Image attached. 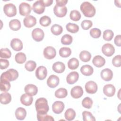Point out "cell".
I'll return each instance as SVG.
<instances>
[{
  "mask_svg": "<svg viewBox=\"0 0 121 121\" xmlns=\"http://www.w3.org/2000/svg\"><path fill=\"white\" fill-rule=\"evenodd\" d=\"M102 51L104 55L107 57H110L114 53L115 48L112 44L107 43L102 46Z\"/></svg>",
  "mask_w": 121,
  "mask_h": 121,
  "instance_id": "52a82bcc",
  "label": "cell"
},
{
  "mask_svg": "<svg viewBox=\"0 0 121 121\" xmlns=\"http://www.w3.org/2000/svg\"><path fill=\"white\" fill-rule=\"evenodd\" d=\"M114 35V33L113 31L111 30H106L104 31L103 33V37L104 39L107 41H110L112 40Z\"/></svg>",
  "mask_w": 121,
  "mask_h": 121,
  "instance_id": "b9f144b4",
  "label": "cell"
},
{
  "mask_svg": "<svg viewBox=\"0 0 121 121\" xmlns=\"http://www.w3.org/2000/svg\"><path fill=\"white\" fill-rule=\"evenodd\" d=\"M80 72L84 76H89L93 73L94 69L93 67L90 65H85L81 67L80 69Z\"/></svg>",
  "mask_w": 121,
  "mask_h": 121,
  "instance_id": "484cf974",
  "label": "cell"
},
{
  "mask_svg": "<svg viewBox=\"0 0 121 121\" xmlns=\"http://www.w3.org/2000/svg\"><path fill=\"white\" fill-rule=\"evenodd\" d=\"M115 88L112 84L105 85L103 88L104 94L108 97L113 96L115 93Z\"/></svg>",
  "mask_w": 121,
  "mask_h": 121,
  "instance_id": "ac0fdd59",
  "label": "cell"
},
{
  "mask_svg": "<svg viewBox=\"0 0 121 121\" xmlns=\"http://www.w3.org/2000/svg\"><path fill=\"white\" fill-rule=\"evenodd\" d=\"M52 69L53 70L57 73H61L63 72L65 69L64 64L60 61H57L53 63Z\"/></svg>",
  "mask_w": 121,
  "mask_h": 121,
  "instance_id": "cb8c5ba5",
  "label": "cell"
},
{
  "mask_svg": "<svg viewBox=\"0 0 121 121\" xmlns=\"http://www.w3.org/2000/svg\"><path fill=\"white\" fill-rule=\"evenodd\" d=\"M51 31L53 35H59L62 33L63 31V28L59 25L54 24L52 26Z\"/></svg>",
  "mask_w": 121,
  "mask_h": 121,
  "instance_id": "836d02e7",
  "label": "cell"
},
{
  "mask_svg": "<svg viewBox=\"0 0 121 121\" xmlns=\"http://www.w3.org/2000/svg\"><path fill=\"white\" fill-rule=\"evenodd\" d=\"M11 56L10 51L8 48H2L0 49V56L1 58L9 59Z\"/></svg>",
  "mask_w": 121,
  "mask_h": 121,
  "instance_id": "bcb514c9",
  "label": "cell"
},
{
  "mask_svg": "<svg viewBox=\"0 0 121 121\" xmlns=\"http://www.w3.org/2000/svg\"><path fill=\"white\" fill-rule=\"evenodd\" d=\"M39 23L40 24L43 26H48L51 23V19L48 16H44L40 18Z\"/></svg>",
  "mask_w": 121,
  "mask_h": 121,
  "instance_id": "74e56055",
  "label": "cell"
},
{
  "mask_svg": "<svg viewBox=\"0 0 121 121\" xmlns=\"http://www.w3.org/2000/svg\"><path fill=\"white\" fill-rule=\"evenodd\" d=\"M64 107L65 106L64 103L60 101H55L52 105V111L56 114H60L61 113L63 112Z\"/></svg>",
  "mask_w": 121,
  "mask_h": 121,
  "instance_id": "9a60e30c",
  "label": "cell"
},
{
  "mask_svg": "<svg viewBox=\"0 0 121 121\" xmlns=\"http://www.w3.org/2000/svg\"><path fill=\"white\" fill-rule=\"evenodd\" d=\"M79 74L76 71H72L69 73L66 78L67 82L69 84H73L78 79Z\"/></svg>",
  "mask_w": 121,
  "mask_h": 121,
  "instance_id": "44dd1931",
  "label": "cell"
},
{
  "mask_svg": "<svg viewBox=\"0 0 121 121\" xmlns=\"http://www.w3.org/2000/svg\"><path fill=\"white\" fill-rule=\"evenodd\" d=\"M73 41L72 37L68 34H66L63 35L61 39V43L64 45H69Z\"/></svg>",
  "mask_w": 121,
  "mask_h": 121,
  "instance_id": "ab89813d",
  "label": "cell"
},
{
  "mask_svg": "<svg viewBox=\"0 0 121 121\" xmlns=\"http://www.w3.org/2000/svg\"><path fill=\"white\" fill-rule=\"evenodd\" d=\"M0 90L3 92L8 91L10 88V84L9 81L5 79H0Z\"/></svg>",
  "mask_w": 121,
  "mask_h": 121,
  "instance_id": "d6a6232c",
  "label": "cell"
},
{
  "mask_svg": "<svg viewBox=\"0 0 121 121\" xmlns=\"http://www.w3.org/2000/svg\"><path fill=\"white\" fill-rule=\"evenodd\" d=\"M35 107L37 113L40 114H46L49 110L48 101L43 97L39 98L36 100Z\"/></svg>",
  "mask_w": 121,
  "mask_h": 121,
  "instance_id": "6da1fadb",
  "label": "cell"
},
{
  "mask_svg": "<svg viewBox=\"0 0 121 121\" xmlns=\"http://www.w3.org/2000/svg\"><path fill=\"white\" fill-rule=\"evenodd\" d=\"M32 8L30 5L26 2H22L19 6V14L23 16H28L31 13Z\"/></svg>",
  "mask_w": 121,
  "mask_h": 121,
  "instance_id": "5b68a950",
  "label": "cell"
},
{
  "mask_svg": "<svg viewBox=\"0 0 121 121\" xmlns=\"http://www.w3.org/2000/svg\"><path fill=\"white\" fill-rule=\"evenodd\" d=\"M71 53V49L69 47H63L59 50V54L60 57L63 58H67L69 57Z\"/></svg>",
  "mask_w": 121,
  "mask_h": 121,
  "instance_id": "e575fe53",
  "label": "cell"
},
{
  "mask_svg": "<svg viewBox=\"0 0 121 121\" xmlns=\"http://www.w3.org/2000/svg\"><path fill=\"white\" fill-rule=\"evenodd\" d=\"M33 101V98L27 94H23L20 97V102L22 104L25 106H29L32 104Z\"/></svg>",
  "mask_w": 121,
  "mask_h": 121,
  "instance_id": "7402d4cb",
  "label": "cell"
},
{
  "mask_svg": "<svg viewBox=\"0 0 121 121\" xmlns=\"http://www.w3.org/2000/svg\"><path fill=\"white\" fill-rule=\"evenodd\" d=\"M79 66V61L75 58H72L68 62V67L70 69H75Z\"/></svg>",
  "mask_w": 121,
  "mask_h": 121,
  "instance_id": "4dcf8cb0",
  "label": "cell"
},
{
  "mask_svg": "<svg viewBox=\"0 0 121 121\" xmlns=\"http://www.w3.org/2000/svg\"><path fill=\"white\" fill-rule=\"evenodd\" d=\"M15 114L17 120H23L26 115V111L24 108L18 107L16 110Z\"/></svg>",
  "mask_w": 121,
  "mask_h": 121,
  "instance_id": "d4e9b609",
  "label": "cell"
},
{
  "mask_svg": "<svg viewBox=\"0 0 121 121\" xmlns=\"http://www.w3.org/2000/svg\"><path fill=\"white\" fill-rule=\"evenodd\" d=\"M83 90L81 86H74L71 89L70 94L71 96L75 99H78L81 97L83 95Z\"/></svg>",
  "mask_w": 121,
  "mask_h": 121,
  "instance_id": "5bb4252c",
  "label": "cell"
},
{
  "mask_svg": "<svg viewBox=\"0 0 121 121\" xmlns=\"http://www.w3.org/2000/svg\"><path fill=\"white\" fill-rule=\"evenodd\" d=\"M112 63L113 66L116 67H120L121 66V56L118 55L114 57L112 60Z\"/></svg>",
  "mask_w": 121,
  "mask_h": 121,
  "instance_id": "681fc988",
  "label": "cell"
},
{
  "mask_svg": "<svg viewBox=\"0 0 121 121\" xmlns=\"http://www.w3.org/2000/svg\"><path fill=\"white\" fill-rule=\"evenodd\" d=\"M114 43L116 45L119 46V47H120L121 45V36L120 35H117L115 36V38H114Z\"/></svg>",
  "mask_w": 121,
  "mask_h": 121,
  "instance_id": "816d5d0a",
  "label": "cell"
},
{
  "mask_svg": "<svg viewBox=\"0 0 121 121\" xmlns=\"http://www.w3.org/2000/svg\"><path fill=\"white\" fill-rule=\"evenodd\" d=\"M45 7H48L51 6L52 2L53 0H42Z\"/></svg>",
  "mask_w": 121,
  "mask_h": 121,
  "instance_id": "db71d44e",
  "label": "cell"
},
{
  "mask_svg": "<svg viewBox=\"0 0 121 121\" xmlns=\"http://www.w3.org/2000/svg\"><path fill=\"white\" fill-rule=\"evenodd\" d=\"M81 17V14L78 10H71L70 13V18L74 21H78L80 19Z\"/></svg>",
  "mask_w": 121,
  "mask_h": 121,
  "instance_id": "f35d334b",
  "label": "cell"
},
{
  "mask_svg": "<svg viewBox=\"0 0 121 121\" xmlns=\"http://www.w3.org/2000/svg\"><path fill=\"white\" fill-rule=\"evenodd\" d=\"M47 75L46 68L43 66L38 67L35 71V76L39 80H42L45 78Z\"/></svg>",
  "mask_w": 121,
  "mask_h": 121,
  "instance_id": "30bf717a",
  "label": "cell"
},
{
  "mask_svg": "<svg viewBox=\"0 0 121 121\" xmlns=\"http://www.w3.org/2000/svg\"><path fill=\"white\" fill-rule=\"evenodd\" d=\"M32 36L35 41L40 42L43 40L44 37V34L42 29L39 28H36L32 31Z\"/></svg>",
  "mask_w": 121,
  "mask_h": 121,
  "instance_id": "ba28073f",
  "label": "cell"
},
{
  "mask_svg": "<svg viewBox=\"0 0 121 121\" xmlns=\"http://www.w3.org/2000/svg\"><path fill=\"white\" fill-rule=\"evenodd\" d=\"M113 77V72L109 69H103L101 72V77L104 81H110Z\"/></svg>",
  "mask_w": 121,
  "mask_h": 121,
  "instance_id": "d6986e66",
  "label": "cell"
},
{
  "mask_svg": "<svg viewBox=\"0 0 121 121\" xmlns=\"http://www.w3.org/2000/svg\"><path fill=\"white\" fill-rule=\"evenodd\" d=\"M24 90L26 94L31 96H34L37 94L38 92V88L35 85L30 84L25 86Z\"/></svg>",
  "mask_w": 121,
  "mask_h": 121,
  "instance_id": "ffe728a7",
  "label": "cell"
},
{
  "mask_svg": "<svg viewBox=\"0 0 121 121\" xmlns=\"http://www.w3.org/2000/svg\"><path fill=\"white\" fill-rule=\"evenodd\" d=\"M80 9L83 15L86 17H92L95 14V8L89 2L85 1L83 2L80 5Z\"/></svg>",
  "mask_w": 121,
  "mask_h": 121,
  "instance_id": "7a4b0ae2",
  "label": "cell"
},
{
  "mask_svg": "<svg viewBox=\"0 0 121 121\" xmlns=\"http://www.w3.org/2000/svg\"><path fill=\"white\" fill-rule=\"evenodd\" d=\"M36 67V63L33 60H28L25 65V69L28 71H33Z\"/></svg>",
  "mask_w": 121,
  "mask_h": 121,
  "instance_id": "ee69618b",
  "label": "cell"
},
{
  "mask_svg": "<svg viewBox=\"0 0 121 121\" xmlns=\"http://www.w3.org/2000/svg\"><path fill=\"white\" fill-rule=\"evenodd\" d=\"M83 120L84 121H95V118L93 116L92 114L88 111H84L82 112Z\"/></svg>",
  "mask_w": 121,
  "mask_h": 121,
  "instance_id": "7bdbcfd3",
  "label": "cell"
},
{
  "mask_svg": "<svg viewBox=\"0 0 121 121\" xmlns=\"http://www.w3.org/2000/svg\"><path fill=\"white\" fill-rule=\"evenodd\" d=\"M79 58L83 62H88L91 58V53L87 51H82L80 52L79 54Z\"/></svg>",
  "mask_w": 121,
  "mask_h": 121,
  "instance_id": "f546056e",
  "label": "cell"
},
{
  "mask_svg": "<svg viewBox=\"0 0 121 121\" xmlns=\"http://www.w3.org/2000/svg\"><path fill=\"white\" fill-rule=\"evenodd\" d=\"M0 69H7L9 64V60L5 59H0Z\"/></svg>",
  "mask_w": 121,
  "mask_h": 121,
  "instance_id": "f907efd6",
  "label": "cell"
},
{
  "mask_svg": "<svg viewBox=\"0 0 121 121\" xmlns=\"http://www.w3.org/2000/svg\"><path fill=\"white\" fill-rule=\"evenodd\" d=\"M43 53L45 58L48 60H51L55 57L56 52L54 47L52 46H47L44 48Z\"/></svg>",
  "mask_w": 121,
  "mask_h": 121,
  "instance_id": "9c48e42d",
  "label": "cell"
},
{
  "mask_svg": "<svg viewBox=\"0 0 121 121\" xmlns=\"http://www.w3.org/2000/svg\"><path fill=\"white\" fill-rule=\"evenodd\" d=\"M24 26L27 28L32 27L36 24V19L33 16L29 15L25 17L23 20Z\"/></svg>",
  "mask_w": 121,
  "mask_h": 121,
  "instance_id": "2e32d148",
  "label": "cell"
},
{
  "mask_svg": "<svg viewBox=\"0 0 121 121\" xmlns=\"http://www.w3.org/2000/svg\"><path fill=\"white\" fill-rule=\"evenodd\" d=\"M53 12L57 17H62L66 16L67 13V8L65 6L61 7L56 5L53 8Z\"/></svg>",
  "mask_w": 121,
  "mask_h": 121,
  "instance_id": "8fae6325",
  "label": "cell"
},
{
  "mask_svg": "<svg viewBox=\"0 0 121 121\" xmlns=\"http://www.w3.org/2000/svg\"><path fill=\"white\" fill-rule=\"evenodd\" d=\"M93 23L90 20H84L81 24V26L84 30H88L92 26Z\"/></svg>",
  "mask_w": 121,
  "mask_h": 121,
  "instance_id": "c3c4849f",
  "label": "cell"
},
{
  "mask_svg": "<svg viewBox=\"0 0 121 121\" xmlns=\"http://www.w3.org/2000/svg\"><path fill=\"white\" fill-rule=\"evenodd\" d=\"M0 103L3 104H9L11 101V95L8 92H4L1 93L0 95Z\"/></svg>",
  "mask_w": 121,
  "mask_h": 121,
  "instance_id": "4316f807",
  "label": "cell"
},
{
  "mask_svg": "<svg viewBox=\"0 0 121 121\" xmlns=\"http://www.w3.org/2000/svg\"><path fill=\"white\" fill-rule=\"evenodd\" d=\"M18 77L17 71L13 69H8L2 73L0 76V79H5L9 81H13L16 80Z\"/></svg>",
  "mask_w": 121,
  "mask_h": 121,
  "instance_id": "3957f363",
  "label": "cell"
},
{
  "mask_svg": "<svg viewBox=\"0 0 121 121\" xmlns=\"http://www.w3.org/2000/svg\"><path fill=\"white\" fill-rule=\"evenodd\" d=\"M37 119L39 121H54V118L48 114H40L37 113Z\"/></svg>",
  "mask_w": 121,
  "mask_h": 121,
  "instance_id": "60d3db41",
  "label": "cell"
},
{
  "mask_svg": "<svg viewBox=\"0 0 121 121\" xmlns=\"http://www.w3.org/2000/svg\"><path fill=\"white\" fill-rule=\"evenodd\" d=\"M15 60L16 62L18 64L24 63L26 60V54L23 52H18L17 53L15 57Z\"/></svg>",
  "mask_w": 121,
  "mask_h": 121,
  "instance_id": "8d00e7d4",
  "label": "cell"
},
{
  "mask_svg": "<svg viewBox=\"0 0 121 121\" xmlns=\"http://www.w3.org/2000/svg\"><path fill=\"white\" fill-rule=\"evenodd\" d=\"M20 21L16 19H12L9 22V26L13 31H17L21 28Z\"/></svg>",
  "mask_w": 121,
  "mask_h": 121,
  "instance_id": "83f0119b",
  "label": "cell"
},
{
  "mask_svg": "<svg viewBox=\"0 0 121 121\" xmlns=\"http://www.w3.org/2000/svg\"><path fill=\"white\" fill-rule=\"evenodd\" d=\"M68 92L64 88H60L55 92V96L58 98H63L67 96Z\"/></svg>",
  "mask_w": 121,
  "mask_h": 121,
  "instance_id": "1f68e13d",
  "label": "cell"
},
{
  "mask_svg": "<svg viewBox=\"0 0 121 121\" xmlns=\"http://www.w3.org/2000/svg\"><path fill=\"white\" fill-rule=\"evenodd\" d=\"M93 100L89 97H85L82 101V106L87 109L91 108L93 105Z\"/></svg>",
  "mask_w": 121,
  "mask_h": 121,
  "instance_id": "f6af8a7d",
  "label": "cell"
},
{
  "mask_svg": "<svg viewBox=\"0 0 121 121\" xmlns=\"http://www.w3.org/2000/svg\"><path fill=\"white\" fill-rule=\"evenodd\" d=\"M93 64L96 67L101 68L104 66L105 63V59L100 55L95 56L92 60Z\"/></svg>",
  "mask_w": 121,
  "mask_h": 121,
  "instance_id": "603a6c76",
  "label": "cell"
},
{
  "mask_svg": "<svg viewBox=\"0 0 121 121\" xmlns=\"http://www.w3.org/2000/svg\"><path fill=\"white\" fill-rule=\"evenodd\" d=\"M97 85L93 81H89L85 85L86 92L90 94L95 93L97 91Z\"/></svg>",
  "mask_w": 121,
  "mask_h": 121,
  "instance_id": "7c38bea8",
  "label": "cell"
},
{
  "mask_svg": "<svg viewBox=\"0 0 121 121\" xmlns=\"http://www.w3.org/2000/svg\"><path fill=\"white\" fill-rule=\"evenodd\" d=\"M45 6L42 0L36 1L33 3L32 9L33 11L38 14H41L43 13L45 10Z\"/></svg>",
  "mask_w": 121,
  "mask_h": 121,
  "instance_id": "8992f818",
  "label": "cell"
},
{
  "mask_svg": "<svg viewBox=\"0 0 121 121\" xmlns=\"http://www.w3.org/2000/svg\"><path fill=\"white\" fill-rule=\"evenodd\" d=\"M59 77L55 75H51L47 80V84L51 88L56 87L59 84Z\"/></svg>",
  "mask_w": 121,
  "mask_h": 121,
  "instance_id": "4fadbf2b",
  "label": "cell"
},
{
  "mask_svg": "<svg viewBox=\"0 0 121 121\" xmlns=\"http://www.w3.org/2000/svg\"><path fill=\"white\" fill-rule=\"evenodd\" d=\"M10 46L15 51H21L23 47L22 42L18 38H14L10 42Z\"/></svg>",
  "mask_w": 121,
  "mask_h": 121,
  "instance_id": "e0dca14e",
  "label": "cell"
},
{
  "mask_svg": "<svg viewBox=\"0 0 121 121\" xmlns=\"http://www.w3.org/2000/svg\"><path fill=\"white\" fill-rule=\"evenodd\" d=\"M90 35L94 38H98L101 35V31L98 28H94L90 30Z\"/></svg>",
  "mask_w": 121,
  "mask_h": 121,
  "instance_id": "7dc6e473",
  "label": "cell"
},
{
  "mask_svg": "<svg viewBox=\"0 0 121 121\" xmlns=\"http://www.w3.org/2000/svg\"><path fill=\"white\" fill-rule=\"evenodd\" d=\"M3 11L5 14L9 17H14L17 14V9L12 3L6 4L4 6Z\"/></svg>",
  "mask_w": 121,
  "mask_h": 121,
  "instance_id": "277c9868",
  "label": "cell"
},
{
  "mask_svg": "<svg viewBox=\"0 0 121 121\" xmlns=\"http://www.w3.org/2000/svg\"><path fill=\"white\" fill-rule=\"evenodd\" d=\"M68 2L67 0H56V5L58 6H65Z\"/></svg>",
  "mask_w": 121,
  "mask_h": 121,
  "instance_id": "f5cc1de1",
  "label": "cell"
},
{
  "mask_svg": "<svg viewBox=\"0 0 121 121\" xmlns=\"http://www.w3.org/2000/svg\"><path fill=\"white\" fill-rule=\"evenodd\" d=\"M66 29L68 31L71 33H76L79 30V26L78 25L72 23H69L66 26Z\"/></svg>",
  "mask_w": 121,
  "mask_h": 121,
  "instance_id": "d590c367",
  "label": "cell"
},
{
  "mask_svg": "<svg viewBox=\"0 0 121 121\" xmlns=\"http://www.w3.org/2000/svg\"><path fill=\"white\" fill-rule=\"evenodd\" d=\"M76 115V112L73 109L69 108L65 112L64 117L67 121H70L75 119Z\"/></svg>",
  "mask_w": 121,
  "mask_h": 121,
  "instance_id": "f1b7e54d",
  "label": "cell"
}]
</instances>
